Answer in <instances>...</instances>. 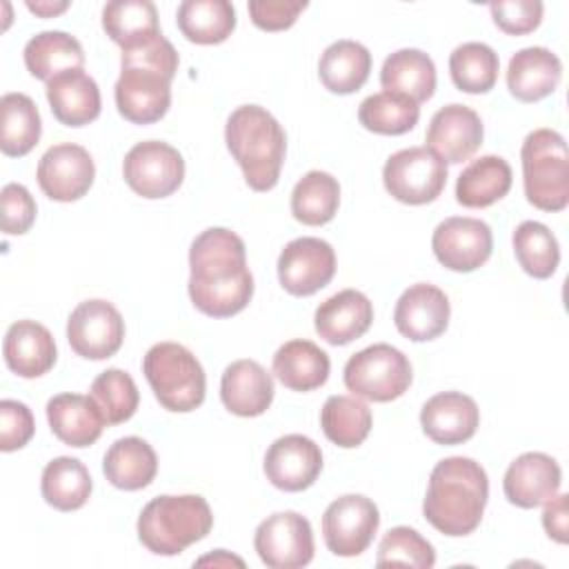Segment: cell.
I'll use <instances>...</instances> for the list:
<instances>
[{
  "instance_id": "obj_1",
  "label": "cell",
  "mask_w": 569,
  "mask_h": 569,
  "mask_svg": "<svg viewBox=\"0 0 569 569\" xmlns=\"http://www.w3.org/2000/svg\"><path fill=\"white\" fill-rule=\"evenodd\" d=\"M189 298L198 311L211 318L240 313L253 296V276L247 267V249L238 233L209 227L189 249Z\"/></svg>"
},
{
  "instance_id": "obj_2",
  "label": "cell",
  "mask_w": 569,
  "mask_h": 569,
  "mask_svg": "<svg viewBox=\"0 0 569 569\" xmlns=\"http://www.w3.org/2000/svg\"><path fill=\"white\" fill-rule=\"evenodd\" d=\"M178 62V51L162 33L144 44L124 49L120 78L113 87L120 116L133 124L158 122L169 111Z\"/></svg>"
},
{
  "instance_id": "obj_3",
  "label": "cell",
  "mask_w": 569,
  "mask_h": 569,
  "mask_svg": "<svg viewBox=\"0 0 569 569\" xmlns=\"http://www.w3.org/2000/svg\"><path fill=\"white\" fill-rule=\"evenodd\" d=\"M487 498V471L471 458L451 456L431 469L422 513L433 529L458 538L480 525Z\"/></svg>"
},
{
  "instance_id": "obj_4",
  "label": "cell",
  "mask_w": 569,
  "mask_h": 569,
  "mask_svg": "<svg viewBox=\"0 0 569 569\" xmlns=\"http://www.w3.org/2000/svg\"><path fill=\"white\" fill-rule=\"evenodd\" d=\"M224 142L253 191H269L280 180L287 136L280 122L258 104H242L227 118Z\"/></svg>"
},
{
  "instance_id": "obj_5",
  "label": "cell",
  "mask_w": 569,
  "mask_h": 569,
  "mask_svg": "<svg viewBox=\"0 0 569 569\" xmlns=\"http://www.w3.org/2000/svg\"><path fill=\"white\" fill-rule=\"evenodd\" d=\"M213 527L209 502L198 493L158 496L138 516V538L156 556H178Z\"/></svg>"
},
{
  "instance_id": "obj_6",
  "label": "cell",
  "mask_w": 569,
  "mask_h": 569,
  "mask_svg": "<svg viewBox=\"0 0 569 569\" xmlns=\"http://www.w3.org/2000/svg\"><path fill=\"white\" fill-rule=\"evenodd\" d=\"M142 373L156 400L169 411L187 413L204 402V369L180 342L153 345L142 358Z\"/></svg>"
},
{
  "instance_id": "obj_7",
  "label": "cell",
  "mask_w": 569,
  "mask_h": 569,
  "mask_svg": "<svg viewBox=\"0 0 569 569\" xmlns=\"http://www.w3.org/2000/svg\"><path fill=\"white\" fill-rule=\"evenodd\" d=\"M527 200L542 211H562L569 204V153L556 129L531 131L520 149Z\"/></svg>"
},
{
  "instance_id": "obj_8",
  "label": "cell",
  "mask_w": 569,
  "mask_h": 569,
  "mask_svg": "<svg viewBox=\"0 0 569 569\" xmlns=\"http://www.w3.org/2000/svg\"><path fill=\"white\" fill-rule=\"evenodd\" d=\"M411 378L409 358L387 342L353 353L345 365L347 389L353 396L373 402H391L400 398L409 389Z\"/></svg>"
},
{
  "instance_id": "obj_9",
  "label": "cell",
  "mask_w": 569,
  "mask_h": 569,
  "mask_svg": "<svg viewBox=\"0 0 569 569\" xmlns=\"http://www.w3.org/2000/svg\"><path fill=\"white\" fill-rule=\"evenodd\" d=\"M385 189L405 204L433 202L447 184V164L429 147L391 153L382 167Z\"/></svg>"
},
{
  "instance_id": "obj_10",
  "label": "cell",
  "mask_w": 569,
  "mask_h": 569,
  "mask_svg": "<svg viewBox=\"0 0 569 569\" xmlns=\"http://www.w3.org/2000/svg\"><path fill=\"white\" fill-rule=\"evenodd\" d=\"M124 182L147 200L167 198L184 180V160L180 151L162 140L133 144L122 160Z\"/></svg>"
},
{
  "instance_id": "obj_11",
  "label": "cell",
  "mask_w": 569,
  "mask_h": 569,
  "mask_svg": "<svg viewBox=\"0 0 569 569\" xmlns=\"http://www.w3.org/2000/svg\"><path fill=\"white\" fill-rule=\"evenodd\" d=\"M380 525V511L373 500L360 493L336 498L322 516L325 545L333 556H360L373 540Z\"/></svg>"
},
{
  "instance_id": "obj_12",
  "label": "cell",
  "mask_w": 569,
  "mask_h": 569,
  "mask_svg": "<svg viewBox=\"0 0 569 569\" xmlns=\"http://www.w3.org/2000/svg\"><path fill=\"white\" fill-rule=\"evenodd\" d=\"M262 565L271 569H298L313 560V531L305 516L278 511L267 516L253 536Z\"/></svg>"
},
{
  "instance_id": "obj_13",
  "label": "cell",
  "mask_w": 569,
  "mask_h": 569,
  "mask_svg": "<svg viewBox=\"0 0 569 569\" xmlns=\"http://www.w3.org/2000/svg\"><path fill=\"white\" fill-rule=\"evenodd\" d=\"M67 340L80 358H111L122 347L124 320L111 302L100 298L84 300L67 320Z\"/></svg>"
},
{
  "instance_id": "obj_14",
  "label": "cell",
  "mask_w": 569,
  "mask_h": 569,
  "mask_svg": "<svg viewBox=\"0 0 569 569\" xmlns=\"http://www.w3.org/2000/svg\"><path fill=\"white\" fill-rule=\"evenodd\" d=\"M431 249L442 267L469 273L489 260L493 249V236L485 220L453 216L445 218L433 229Z\"/></svg>"
},
{
  "instance_id": "obj_15",
  "label": "cell",
  "mask_w": 569,
  "mask_h": 569,
  "mask_svg": "<svg viewBox=\"0 0 569 569\" xmlns=\"http://www.w3.org/2000/svg\"><path fill=\"white\" fill-rule=\"evenodd\" d=\"M336 273V253L327 240L302 236L284 244L278 256V280L291 296H311Z\"/></svg>"
},
{
  "instance_id": "obj_16",
  "label": "cell",
  "mask_w": 569,
  "mask_h": 569,
  "mask_svg": "<svg viewBox=\"0 0 569 569\" xmlns=\"http://www.w3.org/2000/svg\"><path fill=\"white\" fill-rule=\"evenodd\" d=\"M36 178L47 198L56 202H73L91 189L96 164L84 147L60 142L42 153Z\"/></svg>"
},
{
  "instance_id": "obj_17",
  "label": "cell",
  "mask_w": 569,
  "mask_h": 569,
  "mask_svg": "<svg viewBox=\"0 0 569 569\" xmlns=\"http://www.w3.org/2000/svg\"><path fill=\"white\" fill-rule=\"evenodd\" d=\"M320 471L322 451L302 433H287L273 440L264 453V476L282 491L309 489Z\"/></svg>"
},
{
  "instance_id": "obj_18",
  "label": "cell",
  "mask_w": 569,
  "mask_h": 569,
  "mask_svg": "<svg viewBox=\"0 0 569 569\" xmlns=\"http://www.w3.org/2000/svg\"><path fill=\"white\" fill-rule=\"evenodd\" d=\"M482 120L467 104H447L438 109L427 127V147L445 162L458 164L469 160L482 144Z\"/></svg>"
},
{
  "instance_id": "obj_19",
  "label": "cell",
  "mask_w": 569,
  "mask_h": 569,
  "mask_svg": "<svg viewBox=\"0 0 569 569\" xmlns=\"http://www.w3.org/2000/svg\"><path fill=\"white\" fill-rule=\"evenodd\" d=\"M449 316L451 307L447 293L429 282L405 289L393 309L396 329L413 342H427L445 333Z\"/></svg>"
},
{
  "instance_id": "obj_20",
  "label": "cell",
  "mask_w": 569,
  "mask_h": 569,
  "mask_svg": "<svg viewBox=\"0 0 569 569\" xmlns=\"http://www.w3.org/2000/svg\"><path fill=\"white\" fill-rule=\"evenodd\" d=\"M560 482L562 471L551 456L527 451L507 467L502 489L511 505L533 509L551 500L560 491Z\"/></svg>"
},
{
  "instance_id": "obj_21",
  "label": "cell",
  "mask_w": 569,
  "mask_h": 569,
  "mask_svg": "<svg viewBox=\"0 0 569 569\" xmlns=\"http://www.w3.org/2000/svg\"><path fill=\"white\" fill-rule=\"evenodd\" d=\"M480 422L476 400L462 391H442L431 396L420 409V425L436 445L467 442Z\"/></svg>"
},
{
  "instance_id": "obj_22",
  "label": "cell",
  "mask_w": 569,
  "mask_h": 569,
  "mask_svg": "<svg viewBox=\"0 0 569 569\" xmlns=\"http://www.w3.org/2000/svg\"><path fill=\"white\" fill-rule=\"evenodd\" d=\"M373 322V305L358 289H342L318 305L313 325L316 333L329 345H349L367 333Z\"/></svg>"
},
{
  "instance_id": "obj_23",
  "label": "cell",
  "mask_w": 569,
  "mask_h": 569,
  "mask_svg": "<svg viewBox=\"0 0 569 569\" xmlns=\"http://www.w3.org/2000/svg\"><path fill=\"white\" fill-rule=\"evenodd\" d=\"M220 398L231 413L256 418L273 402V378L256 360H236L222 371Z\"/></svg>"
},
{
  "instance_id": "obj_24",
  "label": "cell",
  "mask_w": 569,
  "mask_h": 569,
  "mask_svg": "<svg viewBox=\"0 0 569 569\" xmlns=\"http://www.w3.org/2000/svg\"><path fill=\"white\" fill-rule=\"evenodd\" d=\"M562 78L560 58L547 47L516 51L507 67L509 93L520 102H538L556 91Z\"/></svg>"
},
{
  "instance_id": "obj_25",
  "label": "cell",
  "mask_w": 569,
  "mask_h": 569,
  "mask_svg": "<svg viewBox=\"0 0 569 569\" xmlns=\"http://www.w3.org/2000/svg\"><path fill=\"white\" fill-rule=\"evenodd\" d=\"M7 367L20 378H40L56 362V342L51 331L36 320L13 322L2 342Z\"/></svg>"
},
{
  "instance_id": "obj_26",
  "label": "cell",
  "mask_w": 569,
  "mask_h": 569,
  "mask_svg": "<svg viewBox=\"0 0 569 569\" xmlns=\"http://www.w3.org/2000/svg\"><path fill=\"white\" fill-rule=\"evenodd\" d=\"M47 420L53 436L76 449L93 445L107 425L93 398L82 393L53 396L47 402Z\"/></svg>"
},
{
  "instance_id": "obj_27",
  "label": "cell",
  "mask_w": 569,
  "mask_h": 569,
  "mask_svg": "<svg viewBox=\"0 0 569 569\" xmlns=\"http://www.w3.org/2000/svg\"><path fill=\"white\" fill-rule=\"evenodd\" d=\"M44 91L56 120L67 127H82L100 116L102 100L98 82L82 69L53 76Z\"/></svg>"
},
{
  "instance_id": "obj_28",
  "label": "cell",
  "mask_w": 569,
  "mask_h": 569,
  "mask_svg": "<svg viewBox=\"0 0 569 569\" xmlns=\"http://www.w3.org/2000/svg\"><path fill=\"white\" fill-rule=\"evenodd\" d=\"M102 471L107 480L124 491H138L151 485L158 473V456L153 447L138 438L127 436L116 440L102 460Z\"/></svg>"
},
{
  "instance_id": "obj_29",
  "label": "cell",
  "mask_w": 569,
  "mask_h": 569,
  "mask_svg": "<svg viewBox=\"0 0 569 569\" xmlns=\"http://www.w3.org/2000/svg\"><path fill=\"white\" fill-rule=\"evenodd\" d=\"M329 356L311 340H289L273 353V373L291 391H311L329 378Z\"/></svg>"
},
{
  "instance_id": "obj_30",
  "label": "cell",
  "mask_w": 569,
  "mask_h": 569,
  "mask_svg": "<svg viewBox=\"0 0 569 569\" xmlns=\"http://www.w3.org/2000/svg\"><path fill=\"white\" fill-rule=\"evenodd\" d=\"M380 84L385 91L407 96L420 104L436 91V64L420 49H398L385 58Z\"/></svg>"
},
{
  "instance_id": "obj_31",
  "label": "cell",
  "mask_w": 569,
  "mask_h": 569,
  "mask_svg": "<svg viewBox=\"0 0 569 569\" xmlns=\"http://www.w3.org/2000/svg\"><path fill=\"white\" fill-rule=\"evenodd\" d=\"M511 167L500 156H480L469 162L456 182V200L469 209H482L502 200L511 189Z\"/></svg>"
},
{
  "instance_id": "obj_32",
  "label": "cell",
  "mask_w": 569,
  "mask_h": 569,
  "mask_svg": "<svg viewBox=\"0 0 569 569\" xmlns=\"http://www.w3.org/2000/svg\"><path fill=\"white\" fill-rule=\"evenodd\" d=\"M371 71V53L365 44L356 40L331 42L318 62V76L325 89L331 93H353L358 91Z\"/></svg>"
},
{
  "instance_id": "obj_33",
  "label": "cell",
  "mask_w": 569,
  "mask_h": 569,
  "mask_svg": "<svg viewBox=\"0 0 569 569\" xmlns=\"http://www.w3.org/2000/svg\"><path fill=\"white\" fill-rule=\"evenodd\" d=\"M102 29L120 44V49H133L160 36L158 11L149 0H113L102 9Z\"/></svg>"
},
{
  "instance_id": "obj_34",
  "label": "cell",
  "mask_w": 569,
  "mask_h": 569,
  "mask_svg": "<svg viewBox=\"0 0 569 569\" xmlns=\"http://www.w3.org/2000/svg\"><path fill=\"white\" fill-rule=\"evenodd\" d=\"M42 120L36 102L20 91L0 98V149L4 156H27L40 140Z\"/></svg>"
},
{
  "instance_id": "obj_35",
  "label": "cell",
  "mask_w": 569,
  "mask_h": 569,
  "mask_svg": "<svg viewBox=\"0 0 569 569\" xmlns=\"http://www.w3.org/2000/svg\"><path fill=\"white\" fill-rule=\"evenodd\" d=\"M24 64L33 78L49 82L58 73L82 69L84 53L71 33L42 31L24 44Z\"/></svg>"
},
{
  "instance_id": "obj_36",
  "label": "cell",
  "mask_w": 569,
  "mask_h": 569,
  "mask_svg": "<svg viewBox=\"0 0 569 569\" xmlns=\"http://www.w3.org/2000/svg\"><path fill=\"white\" fill-rule=\"evenodd\" d=\"M176 20L189 42L218 44L236 29V9L227 0H184L178 4Z\"/></svg>"
},
{
  "instance_id": "obj_37",
  "label": "cell",
  "mask_w": 569,
  "mask_h": 569,
  "mask_svg": "<svg viewBox=\"0 0 569 569\" xmlns=\"http://www.w3.org/2000/svg\"><path fill=\"white\" fill-rule=\"evenodd\" d=\"M91 476L78 458L60 456L47 462L40 478V491L47 505L58 511H76L91 496Z\"/></svg>"
},
{
  "instance_id": "obj_38",
  "label": "cell",
  "mask_w": 569,
  "mask_h": 569,
  "mask_svg": "<svg viewBox=\"0 0 569 569\" xmlns=\"http://www.w3.org/2000/svg\"><path fill=\"white\" fill-rule=\"evenodd\" d=\"M340 204V184L327 171L305 173L291 191V213L298 222L320 227L333 220Z\"/></svg>"
},
{
  "instance_id": "obj_39",
  "label": "cell",
  "mask_w": 569,
  "mask_h": 569,
  "mask_svg": "<svg viewBox=\"0 0 569 569\" xmlns=\"http://www.w3.org/2000/svg\"><path fill=\"white\" fill-rule=\"evenodd\" d=\"M320 427L333 445L353 449L371 431V409L358 396H329L320 411Z\"/></svg>"
},
{
  "instance_id": "obj_40",
  "label": "cell",
  "mask_w": 569,
  "mask_h": 569,
  "mask_svg": "<svg viewBox=\"0 0 569 569\" xmlns=\"http://www.w3.org/2000/svg\"><path fill=\"white\" fill-rule=\"evenodd\" d=\"M498 53L485 42H462L449 56L453 84L465 93H487L498 80Z\"/></svg>"
},
{
  "instance_id": "obj_41",
  "label": "cell",
  "mask_w": 569,
  "mask_h": 569,
  "mask_svg": "<svg viewBox=\"0 0 569 569\" xmlns=\"http://www.w3.org/2000/svg\"><path fill=\"white\" fill-rule=\"evenodd\" d=\"M420 107L400 93L380 91L360 102L358 120L367 131L380 136H400L418 124Z\"/></svg>"
},
{
  "instance_id": "obj_42",
  "label": "cell",
  "mask_w": 569,
  "mask_h": 569,
  "mask_svg": "<svg viewBox=\"0 0 569 569\" xmlns=\"http://www.w3.org/2000/svg\"><path fill=\"white\" fill-rule=\"evenodd\" d=\"M513 253L518 264L531 278L545 280L556 273L560 262V247L547 224L525 220L513 231Z\"/></svg>"
},
{
  "instance_id": "obj_43",
  "label": "cell",
  "mask_w": 569,
  "mask_h": 569,
  "mask_svg": "<svg viewBox=\"0 0 569 569\" xmlns=\"http://www.w3.org/2000/svg\"><path fill=\"white\" fill-rule=\"evenodd\" d=\"M89 396L102 411L107 425H120L129 420L136 413L140 402V393L133 378L127 371L116 367L102 371L91 382Z\"/></svg>"
},
{
  "instance_id": "obj_44",
  "label": "cell",
  "mask_w": 569,
  "mask_h": 569,
  "mask_svg": "<svg viewBox=\"0 0 569 569\" xmlns=\"http://www.w3.org/2000/svg\"><path fill=\"white\" fill-rule=\"evenodd\" d=\"M378 567L387 565H405L418 569H431L436 565V551L427 538H422L411 527H393L389 529L378 545Z\"/></svg>"
},
{
  "instance_id": "obj_45",
  "label": "cell",
  "mask_w": 569,
  "mask_h": 569,
  "mask_svg": "<svg viewBox=\"0 0 569 569\" xmlns=\"http://www.w3.org/2000/svg\"><path fill=\"white\" fill-rule=\"evenodd\" d=\"M542 9L540 0H500L489 4L493 22L509 36H525L538 29L542 22Z\"/></svg>"
},
{
  "instance_id": "obj_46",
  "label": "cell",
  "mask_w": 569,
  "mask_h": 569,
  "mask_svg": "<svg viewBox=\"0 0 569 569\" xmlns=\"http://www.w3.org/2000/svg\"><path fill=\"white\" fill-rule=\"evenodd\" d=\"M2 202V231L9 236H22L36 220V200L24 184L9 182L0 193Z\"/></svg>"
},
{
  "instance_id": "obj_47",
  "label": "cell",
  "mask_w": 569,
  "mask_h": 569,
  "mask_svg": "<svg viewBox=\"0 0 569 569\" xmlns=\"http://www.w3.org/2000/svg\"><path fill=\"white\" fill-rule=\"evenodd\" d=\"M36 422L31 409L18 400H0V449L16 451L22 449L33 436Z\"/></svg>"
},
{
  "instance_id": "obj_48",
  "label": "cell",
  "mask_w": 569,
  "mask_h": 569,
  "mask_svg": "<svg viewBox=\"0 0 569 569\" xmlns=\"http://www.w3.org/2000/svg\"><path fill=\"white\" fill-rule=\"evenodd\" d=\"M305 9H307V2H289V0H251L249 2L251 22L264 31L289 29Z\"/></svg>"
},
{
  "instance_id": "obj_49",
  "label": "cell",
  "mask_w": 569,
  "mask_h": 569,
  "mask_svg": "<svg viewBox=\"0 0 569 569\" xmlns=\"http://www.w3.org/2000/svg\"><path fill=\"white\" fill-rule=\"evenodd\" d=\"M542 527L549 538L565 545L567 542V496L556 493L551 500L545 502L542 511Z\"/></svg>"
},
{
  "instance_id": "obj_50",
  "label": "cell",
  "mask_w": 569,
  "mask_h": 569,
  "mask_svg": "<svg viewBox=\"0 0 569 569\" xmlns=\"http://www.w3.org/2000/svg\"><path fill=\"white\" fill-rule=\"evenodd\" d=\"M67 7H69L67 0H60V2H51V0H36L33 2V0H29L27 2V9L33 11L40 18H53V16L62 13V11H67Z\"/></svg>"
}]
</instances>
